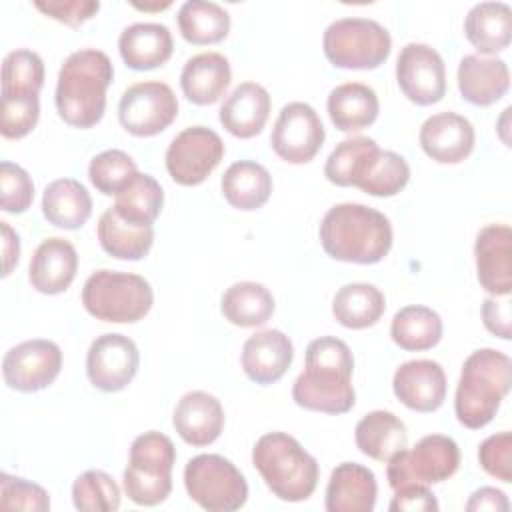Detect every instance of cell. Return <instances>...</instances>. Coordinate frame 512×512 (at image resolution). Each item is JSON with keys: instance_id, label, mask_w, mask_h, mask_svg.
I'll use <instances>...</instances> for the list:
<instances>
[{"instance_id": "1", "label": "cell", "mask_w": 512, "mask_h": 512, "mask_svg": "<svg viewBox=\"0 0 512 512\" xmlns=\"http://www.w3.org/2000/svg\"><path fill=\"white\" fill-rule=\"evenodd\" d=\"M352 372L350 346L336 336H320L306 348L304 370L294 380L292 398L304 410L344 414L356 402Z\"/></svg>"}, {"instance_id": "2", "label": "cell", "mask_w": 512, "mask_h": 512, "mask_svg": "<svg viewBox=\"0 0 512 512\" xmlns=\"http://www.w3.org/2000/svg\"><path fill=\"white\" fill-rule=\"evenodd\" d=\"M324 176L336 186H356L370 196L390 198L406 188L410 166L404 156L382 150L374 138L352 136L330 152Z\"/></svg>"}, {"instance_id": "3", "label": "cell", "mask_w": 512, "mask_h": 512, "mask_svg": "<svg viewBox=\"0 0 512 512\" xmlns=\"http://www.w3.org/2000/svg\"><path fill=\"white\" fill-rule=\"evenodd\" d=\"M318 236L330 258L364 266L384 260L394 240L388 216L358 202L332 206L320 222Z\"/></svg>"}, {"instance_id": "4", "label": "cell", "mask_w": 512, "mask_h": 512, "mask_svg": "<svg viewBox=\"0 0 512 512\" xmlns=\"http://www.w3.org/2000/svg\"><path fill=\"white\" fill-rule=\"evenodd\" d=\"M114 66L106 52L80 48L72 52L58 72L56 110L74 128L96 126L106 110V90L112 84Z\"/></svg>"}, {"instance_id": "5", "label": "cell", "mask_w": 512, "mask_h": 512, "mask_svg": "<svg viewBox=\"0 0 512 512\" xmlns=\"http://www.w3.org/2000/svg\"><path fill=\"white\" fill-rule=\"evenodd\" d=\"M512 362L494 348L474 350L462 364L454 394V412L462 426L480 430L490 424L510 392Z\"/></svg>"}, {"instance_id": "6", "label": "cell", "mask_w": 512, "mask_h": 512, "mask_svg": "<svg viewBox=\"0 0 512 512\" xmlns=\"http://www.w3.org/2000/svg\"><path fill=\"white\" fill-rule=\"evenodd\" d=\"M252 464L268 490L284 502L308 500L320 478L316 458L286 432H268L252 448Z\"/></svg>"}, {"instance_id": "7", "label": "cell", "mask_w": 512, "mask_h": 512, "mask_svg": "<svg viewBox=\"0 0 512 512\" xmlns=\"http://www.w3.org/2000/svg\"><path fill=\"white\" fill-rule=\"evenodd\" d=\"M82 304L96 320L134 324L150 312L154 292L144 276L102 268L84 282Z\"/></svg>"}, {"instance_id": "8", "label": "cell", "mask_w": 512, "mask_h": 512, "mask_svg": "<svg viewBox=\"0 0 512 512\" xmlns=\"http://www.w3.org/2000/svg\"><path fill=\"white\" fill-rule=\"evenodd\" d=\"M174 462L176 448L166 434L148 430L136 436L122 474L126 496L138 506H156L164 502L172 492Z\"/></svg>"}, {"instance_id": "9", "label": "cell", "mask_w": 512, "mask_h": 512, "mask_svg": "<svg viewBox=\"0 0 512 512\" xmlns=\"http://www.w3.org/2000/svg\"><path fill=\"white\" fill-rule=\"evenodd\" d=\"M324 56L336 68L374 70L392 50L390 32L372 18H338L328 24L322 38Z\"/></svg>"}, {"instance_id": "10", "label": "cell", "mask_w": 512, "mask_h": 512, "mask_svg": "<svg viewBox=\"0 0 512 512\" xmlns=\"http://www.w3.org/2000/svg\"><path fill=\"white\" fill-rule=\"evenodd\" d=\"M184 486L190 500L208 512H232L248 500L244 474L220 454L190 458L184 468Z\"/></svg>"}, {"instance_id": "11", "label": "cell", "mask_w": 512, "mask_h": 512, "mask_svg": "<svg viewBox=\"0 0 512 512\" xmlns=\"http://www.w3.org/2000/svg\"><path fill=\"white\" fill-rule=\"evenodd\" d=\"M460 466L458 444L444 434L422 436L414 448H404L388 460L386 478L392 490L408 484H440Z\"/></svg>"}, {"instance_id": "12", "label": "cell", "mask_w": 512, "mask_h": 512, "mask_svg": "<svg viewBox=\"0 0 512 512\" xmlns=\"http://www.w3.org/2000/svg\"><path fill=\"white\" fill-rule=\"evenodd\" d=\"M176 116V94L160 80H144L128 86L118 102V120L122 128L138 138L164 132Z\"/></svg>"}, {"instance_id": "13", "label": "cell", "mask_w": 512, "mask_h": 512, "mask_svg": "<svg viewBox=\"0 0 512 512\" xmlns=\"http://www.w3.org/2000/svg\"><path fill=\"white\" fill-rule=\"evenodd\" d=\"M224 152V142L212 128L188 126L172 138L164 162L176 184L198 186L216 170Z\"/></svg>"}, {"instance_id": "14", "label": "cell", "mask_w": 512, "mask_h": 512, "mask_svg": "<svg viewBox=\"0 0 512 512\" xmlns=\"http://www.w3.org/2000/svg\"><path fill=\"white\" fill-rule=\"evenodd\" d=\"M324 140V124L318 112L306 102H288L282 106L270 134L274 154L288 164H306L314 160Z\"/></svg>"}, {"instance_id": "15", "label": "cell", "mask_w": 512, "mask_h": 512, "mask_svg": "<svg viewBox=\"0 0 512 512\" xmlns=\"http://www.w3.org/2000/svg\"><path fill=\"white\" fill-rule=\"evenodd\" d=\"M62 370V350L56 342L34 338L12 346L2 358V376L8 388L38 392L48 388Z\"/></svg>"}, {"instance_id": "16", "label": "cell", "mask_w": 512, "mask_h": 512, "mask_svg": "<svg viewBox=\"0 0 512 512\" xmlns=\"http://www.w3.org/2000/svg\"><path fill=\"white\" fill-rule=\"evenodd\" d=\"M396 82L402 94L418 104L432 106L446 94V66L438 50L422 42H408L396 60Z\"/></svg>"}, {"instance_id": "17", "label": "cell", "mask_w": 512, "mask_h": 512, "mask_svg": "<svg viewBox=\"0 0 512 512\" xmlns=\"http://www.w3.org/2000/svg\"><path fill=\"white\" fill-rule=\"evenodd\" d=\"M140 352L132 338L108 332L98 336L86 354V376L102 392H120L136 376Z\"/></svg>"}, {"instance_id": "18", "label": "cell", "mask_w": 512, "mask_h": 512, "mask_svg": "<svg viewBox=\"0 0 512 512\" xmlns=\"http://www.w3.org/2000/svg\"><path fill=\"white\" fill-rule=\"evenodd\" d=\"M476 276L492 296L512 292V230L508 224L484 226L474 242Z\"/></svg>"}, {"instance_id": "19", "label": "cell", "mask_w": 512, "mask_h": 512, "mask_svg": "<svg viewBox=\"0 0 512 512\" xmlns=\"http://www.w3.org/2000/svg\"><path fill=\"white\" fill-rule=\"evenodd\" d=\"M418 142L434 162L458 164L472 154L476 132L468 118L456 112H438L422 122Z\"/></svg>"}, {"instance_id": "20", "label": "cell", "mask_w": 512, "mask_h": 512, "mask_svg": "<svg viewBox=\"0 0 512 512\" xmlns=\"http://www.w3.org/2000/svg\"><path fill=\"white\" fill-rule=\"evenodd\" d=\"M446 374L436 360H408L392 378L396 398L414 412H436L446 400Z\"/></svg>"}, {"instance_id": "21", "label": "cell", "mask_w": 512, "mask_h": 512, "mask_svg": "<svg viewBox=\"0 0 512 512\" xmlns=\"http://www.w3.org/2000/svg\"><path fill=\"white\" fill-rule=\"evenodd\" d=\"M294 360L292 340L282 330H260L252 334L242 346V370L244 374L260 384L268 386L278 382Z\"/></svg>"}, {"instance_id": "22", "label": "cell", "mask_w": 512, "mask_h": 512, "mask_svg": "<svg viewBox=\"0 0 512 512\" xmlns=\"http://www.w3.org/2000/svg\"><path fill=\"white\" fill-rule=\"evenodd\" d=\"M78 272V252L66 238L52 236L38 244L30 258L28 278L40 294H60L68 290Z\"/></svg>"}, {"instance_id": "23", "label": "cell", "mask_w": 512, "mask_h": 512, "mask_svg": "<svg viewBox=\"0 0 512 512\" xmlns=\"http://www.w3.org/2000/svg\"><path fill=\"white\" fill-rule=\"evenodd\" d=\"M172 424L186 444L202 448L222 434L224 408L214 394L192 390L178 400Z\"/></svg>"}, {"instance_id": "24", "label": "cell", "mask_w": 512, "mask_h": 512, "mask_svg": "<svg viewBox=\"0 0 512 512\" xmlns=\"http://www.w3.org/2000/svg\"><path fill=\"white\" fill-rule=\"evenodd\" d=\"M270 108L272 100L262 84L242 82L226 96L218 118L232 136L248 140L264 130Z\"/></svg>"}, {"instance_id": "25", "label": "cell", "mask_w": 512, "mask_h": 512, "mask_svg": "<svg viewBox=\"0 0 512 512\" xmlns=\"http://www.w3.org/2000/svg\"><path fill=\"white\" fill-rule=\"evenodd\" d=\"M458 90L474 106L498 102L510 86V70L502 58L466 54L458 64Z\"/></svg>"}, {"instance_id": "26", "label": "cell", "mask_w": 512, "mask_h": 512, "mask_svg": "<svg viewBox=\"0 0 512 512\" xmlns=\"http://www.w3.org/2000/svg\"><path fill=\"white\" fill-rule=\"evenodd\" d=\"M378 484L370 468L358 462L338 464L326 486L324 506L328 512H372Z\"/></svg>"}, {"instance_id": "27", "label": "cell", "mask_w": 512, "mask_h": 512, "mask_svg": "<svg viewBox=\"0 0 512 512\" xmlns=\"http://www.w3.org/2000/svg\"><path fill=\"white\" fill-rule=\"evenodd\" d=\"M118 52L128 68L154 70L166 64L174 52L172 32L160 22L130 24L120 32Z\"/></svg>"}, {"instance_id": "28", "label": "cell", "mask_w": 512, "mask_h": 512, "mask_svg": "<svg viewBox=\"0 0 512 512\" xmlns=\"http://www.w3.org/2000/svg\"><path fill=\"white\" fill-rule=\"evenodd\" d=\"M230 80V62L220 52L196 54L186 60L180 72L182 94L196 106H208L218 102L228 90Z\"/></svg>"}, {"instance_id": "29", "label": "cell", "mask_w": 512, "mask_h": 512, "mask_svg": "<svg viewBox=\"0 0 512 512\" xmlns=\"http://www.w3.org/2000/svg\"><path fill=\"white\" fill-rule=\"evenodd\" d=\"M326 110L340 132H358L372 126L380 112L378 94L362 82H346L330 90Z\"/></svg>"}, {"instance_id": "30", "label": "cell", "mask_w": 512, "mask_h": 512, "mask_svg": "<svg viewBox=\"0 0 512 512\" xmlns=\"http://www.w3.org/2000/svg\"><path fill=\"white\" fill-rule=\"evenodd\" d=\"M354 440L358 450L376 462H388L394 454L408 448L406 424L388 410L364 414L356 424Z\"/></svg>"}, {"instance_id": "31", "label": "cell", "mask_w": 512, "mask_h": 512, "mask_svg": "<svg viewBox=\"0 0 512 512\" xmlns=\"http://www.w3.org/2000/svg\"><path fill=\"white\" fill-rule=\"evenodd\" d=\"M464 36L480 54H496L512 40V8L506 2L474 4L464 18Z\"/></svg>"}, {"instance_id": "32", "label": "cell", "mask_w": 512, "mask_h": 512, "mask_svg": "<svg viewBox=\"0 0 512 512\" xmlns=\"http://www.w3.org/2000/svg\"><path fill=\"white\" fill-rule=\"evenodd\" d=\"M42 214L56 228L78 230L92 214V196L82 182L58 178L44 188Z\"/></svg>"}, {"instance_id": "33", "label": "cell", "mask_w": 512, "mask_h": 512, "mask_svg": "<svg viewBox=\"0 0 512 512\" xmlns=\"http://www.w3.org/2000/svg\"><path fill=\"white\" fill-rule=\"evenodd\" d=\"M98 242L106 254L118 260H142L154 244L152 224H132L120 218L114 206L106 208L96 226Z\"/></svg>"}, {"instance_id": "34", "label": "cell", "mask_w": 512, "mask_h": 512, "mask_svg": "<svg viewBox=\"0 0 512 512\" xmlns=\"http://www.w3.org/2000/svg\"><path fill=\"white\" fill-rule=\"evenodd\" d=\"M220 188L232 208L252 212L268 202L272 194V176L254 160H238L222 174Z\"/></svg>"}, {"instance_id": "35", "label": "cell", "mask_w": 512, "mask_h": 512, "mask_svg": "<svg viewBox=\"0 0 512 512\" xmlns=\"http://www.w3.org/2000/svg\"><path fill=\"white\" fill-rule=\"evenodd\" d=\"M386 310V298L374 284L350 282L338 288L332 300V314L338 324L350 330L374 326Z\"/></svg>"}, {"instance_id": "36", "label": "cell", "mask_w": 512, "mask_h": 512, "mask_svg": "<svg viewBox=\"0 0 512 512\" xmlns=\"http://www.w3.org/2000/svg\"><path fill=\"white\" fill-rule=\"evenodd\" d=\"M274 296L260 282H236L226 288L220 300L224 318L240 328H256L266 324L274 314Z\"/></svg>"}, {"instance_id": "37", "label": "cell", "mask_w": 512, "mask_h": 512, "mask_svg": "<svg viewBox=\"0 0 512 512\" xmlns=\"http://www.w3.org/2000/svg\"><path fill=\"white\" fill-rule=\"evenodd\" d=\"M180 36L194 46L222 42L230 32V14L218 2L188 0L176 14Z\"/></svg>"}, {"instance_id": "38", "label": "cell", "mask_w": 512, "mask_h": 512, "mask_svg": "<svg viewBox=\"0 0 512 512\" xmlns=\"http://www.w3.org/2000/svg\"><path fill=\"white\" fill-rule=\"evenodd\" d=\"M442 318L436 310L420 304L400 308L390 324V336L396 346L406 352H422L434 348L442 340Z\"/></svg>"}, {"instance_id": "39", "label": "cell", "mask_w": 512, "mask_h": 512, "mask_svg": "<svg viewBox=\"0 0 512 512\" xmlns=\"http://www.w3.org/2000/svg\"><path fill=\"white\" fill-rule=\"evenodd\" d=\"M114 208L126 222L152 224L164 206V190L160 182L150 176L136 172L114 196Z\"/></svg>"}, {"instance_id": "40", "label": "cell", "mask_w": 512, "mask_h": 512, "mask_svg": "<svg viewBox=\"0 0 512 512\" xmlns=\"http://www.w3.org/2000/svg\"><path fill=\"white\" fill-rule=\"evenodd\" d=\"M44 86V62L26 48L6 54L2 62V98L38 96Z\"/></svg>"}, {"instance_id": "41", "label": "cell", "mask_w": 512, "mask_h": 512, "mask_svg": "<svg viewBox=\"0 0 512 512\" xmlns=\"http://www.w3.org/2000/svg\"><path fill=\"white\" fill-rule=\"evenodd\" d=\"M72 502L84 512H114L120 508V488L104 470H86L72 484Z\"/></svg>"}, {"instance_id": "42", "label": "cell", "mask_w": 512, "mask_h": 512, "mask_svg": "<svg viewBox=\"0 0 512 512\" xmlns=\"http://www.w3.org/2000/svg\"><path fill=\"white\" fill-rule=\"evenodd\" d=\"M138 172V166L124 150H104L90 160L88 178L104 196H116L118 190Z\"/></svg>"}, {"instance_id": "43", "label": "cell", "mask_w": 512, "mask_h": 512, "mask_svg": "<svg viewBox=\"0 0 512 512\" xmlns=\"http://www.w3.org/2000/svg\"><path fill=\"white\" fill-rule=\"evenodd\" d=\"M0 508L46 512L50 510V496L40 484L2 472L0 474Z\"/></svg>"}, {"instance_id": "44", "label": "cell", "mask_w": 512, "mask_h": 512, "mask_svg": "<svg viewBox=\"0 0 512 512\" xmlns=\"http://www.w3.org/2000/svg\"><path fill=\"white\" fill-rule=\"evenodd\" d=\"M34 200V182L30 174L14 164L4 160L0 164V206L8 214H22L30 208Z\"/></svg>"}, {"instance_id": "45", "label": "cell", "mask_w": 512, "mask_h": 512, "mask_svg": "<svg viewBox=\"0 0 512 512\" xmlns=\"http://www.w3.org/2000/svg\"><path fill=\"white\" fill-rule=\"evenodd\" d=\"M40 118L38 96L26 98H2L0 104V132L8 140H20L28 136Z\"/></svg>"}, {"instance_id": "46", "label": "cell", "mask_w": 512, "mask_h": 512, "mask_svg": "<svg viewBox=\"0 0 512 512\" xmlns=\"http://www.w3.org/2000/svg\"><path fill=\"white\" fill-rule=\"evenodd\" d=\"M478 462L488 476L512 482V434L504 430L488 436L478 448Z\"/></svg>"}, {"instance_id": "47", "label": "cell", "mask_w": 512, "mask_h": 512, "mask_svg": "<svg viewBox=\"0 0 512 512\" xmlns=\"http://www.w3.org/2000/svg\"><path fill=\"white\" fill-rule=\"evenodd\" d=\"M34 8L44 16L66 24L70 28H78L88 22L100 10L98 0H34Z\"/></svg>"}, {"instance_id": "48", "label": "cell", "mask_w": 512, "mask_h": 512, "mask_svg": "<svg viewBox=\"0 0 512 512\" xmlns=\"http://www.w3.org/2000/svg\"><path fill=\"white\" fill-rule=\"evenodd\" d=\"M388 508L390 512H436L440 506L428 486L408 484L394 490Z\"/></svg>"}, {"instance_id": "49", "label": "cell", "mask_w": 512, "mask_h": 512, "mask_svg": "<svg viewBox=\"0 0 512 512\" xmlns=\"http://www.w3.org/2000/svg\"><path fill=\"white\" fill-rule=\"evenodd\" d=\"M482 322L488 332L502 340H510V300L508 296H492L482 302Z\"/></svg>"}, {"instance_id": "50", "label": "cell", "mask_w": 512, "mask_h": 512, "mask_svg": "<svg viewBox=\"0 0 512 512\" xmlns=\"http://www.w3.org/2000/svg\"><path fill=\"white\" fill-rule=\"evenodd\" d=\"M508 508H510L508 496L494 486H482V488L474 490L466 502L468 512H482V510L506 512Z\"/></svg>"}, {"instance_id": "51", "label": "cell", "mask_w": 512, "mask_h": 512, "mask_svg": "<svg viewBox=\"0 0 512 512\" xmlns=\"http://www.w3.org/2000/svg\"><path fill=\"white\" fill-rule=\"evenodd\" d=\"M0 230H2V260H4L2 276H8L20 260V238L10 228L8 222H0Z\"/></svg>"}, {"instance_id": "52", "label": "cell", "mask_w": 512, "mask_h": 512, "mask_svg": "<svg viewBox=\"0 0 512 512\" xmlns=\"http://www.w3.org/2000/svg\"><path fill=\"white\" fill-rule=\"evenodd\" d=\"M172 2H154V4H140V2H132V6L134 8H138V10H144V12H152V10H164V8H168Z\"/></svg>"}]
</instances>
